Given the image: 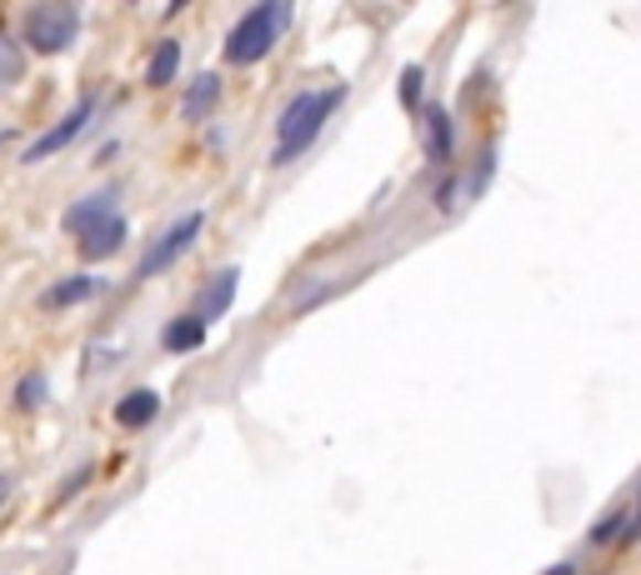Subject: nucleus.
Segmentation results:
<instances>
[{
  "label": "nucleus",
  "mask_w": 641,
  "mask_h": 575,
  "mask_svg": "<svg viewBox=\"0 0 641 575\" xmlns=\"http://www.w3.org/2000/svg\"><path fill=\"white\" fill-rule=\"evenodd\" d=\"M627 516H631V510H627V506H611V510H607V516H601V521H597V525H591V541H597V545H607V541H611V535H617V531H621V521H627Z\"/></svg>",
  "instance_id": "nucleus-18"
},
{
  "label": "nucleus",
  "mask_w": 641,
  "mask_h": 575,
  "mask_svg": "<svg viewBox=\"0 0 641 575\" xmlns=\"http://www.w3.org/2000/svg\"><path fill=\"white\" fill-rule=\"evenodd\" d=\"M21 76H25V55H21V45H15L11 35L0 31V90L15 86Z\"/></svg>",
  "instance_id": "nucleus-15"
},
{
  "label": "nucleus",
  "mask_w": 641,
  "mask_h": 575,
  "mask_svg": "<svg viewBox=\"0 0 641 575\" xmlns=\"http://www.w3.org/2000/svg\"><path fill=\"white\" fill-rule=\"evenodd\" d=\"M341 96L346 90L331 86V90H301V96H291V106L281 110V126H276V165L296 161L301 151H311V141L321 135V126L331 120V110L341 106Z\"/></svg>",
  "instance_id": "nucleus-1"
},
{
  "label": "nucleus",
  "mask_w": 641,
  "mask_h": 575,
  "mask_svg": "<svg viewBox=\"0 0 641 575\" xmlns=\"http://www.w3.org/2000/svg\"><path fill=\"white\" fill-rule=\"evenodd\" d=\"M201 226H206V216H201V210H191V216H181V220H175V226L165 230V236L156 240V246H151V250H146V256H141V265H136V281H151L156 271H171V265L181 261L185 250L196 246Z\"/></svg>",
  "instance_id": "nucleus-4"
},
{
  "label": "nucleus",
  "mask_w": 641,
  "mask_h": 575,
  "mask_svg": "<svg viewBox=\"0 0 641 575\" xmlns=\"http://www.w3.org/2000/svg\"><path fill=\"white\" fill-rule=\"evenodd\" d=\"M426 161H436V165L451 161V116L441 106L426 110Z\"/></svg>",
  "instance_id": "nucleus-12"
},
{
  "label": "nucleus",
  "mask_w": 641,
  "mask_h": 575,
  "mask_svg": "<svg viewBox=\"0 0 641 575\" xmlns=\"http://www.w3.org/2000/svg\"><path fill=\"white\" fill-rule=\"evenodd\" d=\"M86 480H90V466L71 470V476H66V486H61V500H66V496H76V490H81V486H86Z\"/></svg>",
  "instance_id": "nucleus-20"
},
{
  "label": "nucleus",
  "mask_w": 641,
  "mask_h": 575,
  "mask_svg": "<svg viewBox=\"0 0 641 575\" xmlns=\"http://www.w3.org/2000/svg\"><path fill=\"white\" fill-rule=\"evenodd\" d=\"M100 291V281L96 275H66V281H55L51 291L41 295V305L45 311H61V305H76V301H90V295Z\"/></svg>",
  "instance_id": "nucleus-9"
},
{
  "label": "nucleus",
  "mask_w": 641,
  "mask_h": 575,
  "mask_svg": "<svg viewBox=\"0 0 641 575\" xmlns=\"http://www.w3.org/2000/svg\"><path fill=\"white\" fill-rule=\"evenodd\" d=\"M90 116H96V96H86L76 110H66V116L55 120V126H51V131H45V135H35V141L25 145V155H21V161H25V165H41V161H51L55 151H66V145L76 141V135L90 126Z\"/></svg>",
  "instance_id": "nucleus-5"
},
{
  "label": "nucleus",
  "mask_w": 641,
  "mask_h": 575,
  "mask_svg": "<svg viewBox=\"0 0 641 575\" xmlns=\"http://www.w3.org/2000/svg\"><path fill=\"white\" fill-rule=\"evenodd\" d=\"M236 281H241V271L236 265H226V271H216L206 285H201V295H196V321L201 326H211V321H221V315L231 311V295H236Z\"/></svg>",
  "instance_id": "nucleus-6"
},
{
  "label": "nucleus",
  "mask_w": 641,
  "mask_h": 575,
  "mask_svg": "<svg viewBox=\"0 0 641 575\" xmlns=\"http://www.w3.org/2000/svg\"><path fill=\"white\" fill-rule=\"evenodd\" d=\"M216 100H221V80H216V76H201L196 86L185 90L181 116H185V120H206L211 110H216Z\"/></svg>",
  "instance_id": "nucleus-14"
},
{
  "label": "nucleus",
  "mask_w": 641,
  "mask_h": 575,
  "mask_svg": "<svg viewBox=\"0 0 641 575\" xmlns=\"http://www.w3.org/2000/svg\"><path fill=\"white\" fill-rule=\"evenodd\" d=\"M161 415V395L151 391V386H141V391H131L126 401L116 405V421L126 425V431H146V425Z\"/></svg>",
  "instance_id": "nucleus-8"
},
{
  "label": "nucleus",
  "mask_w": 641,
  "mask_h": 575,
  "mask_svg": "<svg viewBox=\"0 0 641 575\" xmlns=\"http://www.w3.org/2000/svg\"><path fill=\"white\" fill-rule=\"evenodd\" d=\"M421 66H406L402 70V106L406 110H412V116H416V110H421Z\"/></svg>",
  "instance_id": "nucleus-17"
},
{
  "label": "nucleus",
  "mask_w": 641,
  "mask_h": 575,
  "mask_svg": "<svg viewBox=\"0 0 641 575\" xmlns=\"http://www.w3.org/2000/svg\"><path fill=\"white\" fill-rule=\"evenodd\" d=\"M621 541H641V496H637V506H631V516H627V525H621Z\"/></svg>",
  "instance_id": "nucleus-19"
},
{
  "label": "nucleus",
  "mask_w": 641,
  "mask_h": 575,
  "mask_svg": "<svg viewBox=\"0 0 641 575\" xmlns=\"http://www.w3.org/2000/svg\"><path fill=\"white\" fill-rule=\"evenodd\" d=\"M41 401H45V376H41V370H31V376L15 386V405H21V411H35Z\"/></svg>",
  "instance_id": "nucleus-16"
},
{
  "label": "nucleus",
  "mask_w": 641,
  "mask_h": 575,
  "mask_svg": "<svg viewBox=\"0 0 641 575\" xmlns=\"http://www.w3.org/2000/svg\"><path fill=\"white\" fill-rule=\"evenodd\" d=\"M175 70H181V41H171V35H165V41L151 51V66H146V86H156V90L171 86Z\"/></svg>",
  "instance_id": "nucleus-13"
},
{
  "label": "nucleus",
  "mask_w": 641,
  "mask_h": 575,
  "mask_svg": "<svg viewBox=\"0 0 641 575\" xmlns=\"http://www.w3.org/2000/svg\"><path fill=\"white\" fill-rule=\"evenodd\" d=\"M161 346L171 350V356H185V350H201V346H206V326H201L196 315H175L171 326H165Z\"/></svg>",
  "instance_id": "nucleus-10"
},
{
  "label": "nucleus",
  "mask_w": 641,
  "mask_h": 575,
  "mask_svg": "<svg viewBox=\"0 0 641 575\" xmlns=\"http://www.w3.org/2000/svg\"><path fill=\"white\" fill-rule=\"evenodd\" d=\"M81 246V256H86V261H106V256H116L120 246H126V220H106V226L100 230H90L86 240H76Z\"/></svg>",
  "instance_id": "nucleus-11"
},
{
  "label": "nucleus",
  "mask_w": 641,
  "mask_h": 575,
  "mask_svg": "<svg viewBox=\"0 0 641 575\" xmlns=\"http://www.w3.org/2000/svg\"><path fill=\"white\" fill-rule=\"evenodd\" d=\"M81 31V11L71 0H41L21 15V41L41 55H61Z\"/></svg>",
  "instance_id": "nucleus-3"
},
{
  "label": "nucleus",
  "mask_w": 641,
  "mask_h": 575,
  "mask_svg": "<svg viewBox=\"0 0 641 575\" xmlns=\"http://www.w3.org/2000/svg\"><path fill=\"white\" fill-rule=\"evenodd\" d=\"M11 490H15V480H11V476H0V506L11 500Z\"/></svg>",
  "instance_id": "nucleus-21"
},
{
  "label": "nucleus",
  "mask_w": 641,
  "mask_h": 575,
  "mask_svg": "<svg viewBox=\"0 0 641 575\" xmlns=\"http://www.w3.org/2000/svg\"><path fill=\"white\" fill-rule=\"evenodd\" d=\"M542 575H576V565H571V561H562V565H552V571H542Z\"/></svg>",
  "instance_id": "nucleus-22"
},
{
  "label": "nucleus",
  "mask_w": 641,
  "mask_h": 575,
  "mask_svg": "<svg viewBox=\"0 0 641 575\" xmlns=\"http://www.w3.org/2000/svg\"><path fill=\"white\" fill-rule=\"evenodd\" d=\"M110 200H116V196H110V191H100V196L76 200V206L66 210V220H61V226H66L76 240H86L90 230H100V226H106V220H116V206H110Z\"/></svg>",
  "instance_id": "nucleus-7"
},
{
  "label": "nucleus",
  "mask_w": 641,
  "mask_h": 575,
  "mask_svg": "<svg viewBox=\"0 0 641 575\" xmlns=\"http://www.w3.org/2000/svg\"><path fill=\"white\" fill-rule=\"evenodd\" d=\"M286 21H291V6L286 0H261V6H250L226 35V61L231 66H256L271 55V45L281 41Z\"/></svg>",
  "instance_id": "nucleus-2"
}]
</instances>
